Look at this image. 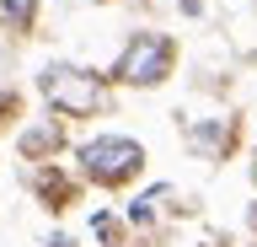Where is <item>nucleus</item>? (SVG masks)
Returning a JSON list of instances; mask_svg holds the SVG:
<instances>
[{"label": "nucleus", "instance_id": "obj_1", "mask_svg": "<svg viewBox=\"0 0 257 247\" xmlns=\"http://www.w3.org/2000/svg\"><path fill=\"white\" fill-rule=\"evenodd\" d=\"M80 167H86V178L102 183V188H128V183L145 172V145L128 140V134H102L91 145H80Z\"/></svg>", "mask_w": 257, "mask_h": 247}, {"label": "nucleus", "instance_id": "obj_3", "mask_svg": "<svg viewBox=\"0 0 257 247\" xmlns=\"http://www.w3.org/2000/svg\"><path fill=\"white\" fill-rule=\"evenodd\" d=\"M43 97L54 102V108H59V113H96V108H102V102H107V86L96 81L91 70H70V65H48L43 70Z\"/></svg>", "mask_w": 257, "mask_h": 247}, {"label": "nucleus", "instance_id": "obj_2", "mask_svg": "<svg viewBox=\"0 0 257 247\" xmlns=\"http://www.w3.org/2000/svg\"><path fill=\"white\" fill-rule=\"evenodd\" d=\"M172 65H177V43L166 33H134L123 43V54H118V65H112V81H123V86H161L172 75Z\"/></svg>", "mask_w": 257, "mask_h": 247}, {"label": "nucleus", "instance_id": "obj_4", "mask_svg": "<svg viewBox=\"0 0 257 247\" xmlns=\"http://www.w3.org/2000/svg\"><path fill=\"white\" fill-rule=\"evenodd\" d=\"M38 22V0H0V33H27Z\"/></svg>", "mask_w": 257, "mask_h": 247}]
</instances>
